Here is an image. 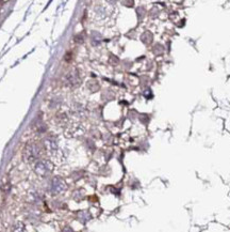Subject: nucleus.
Segmentation results:
<instances>
[{
  "label": "nucleus",
  "instance_id": "1",
  "mask_svg": "<svg viewBox=\"0 0 230 232\" xmlns=\"http://www.w3.org/2000/svg\"><path fill=\"white\" fill-rule=\"evenodd\" d=\"M35 171L38 173L39 175L45 176V175H47L48 173H50L52 171V165L50 164L49 162H46V160L39 162L35 166Z\"/></svg>",
  "mask_w": 230,
  "mask_h": 232
},
{
  "label": "nucleus",
  "instance_id": "2",
  "mask_svg": "<svg viewBox=\"0 0 230 232\" xmlns=\"http://www.w3.org/2000/svg\"><path fill=\"white\" fill-rule=\"evenodd\" d=\"M12 232H27V230H26V227H25V225H23V224L17 223L16 225L13 227Z\"/></svg>",
  "mask_w": 230,
  "mask_h": 232
}]
</instances>
